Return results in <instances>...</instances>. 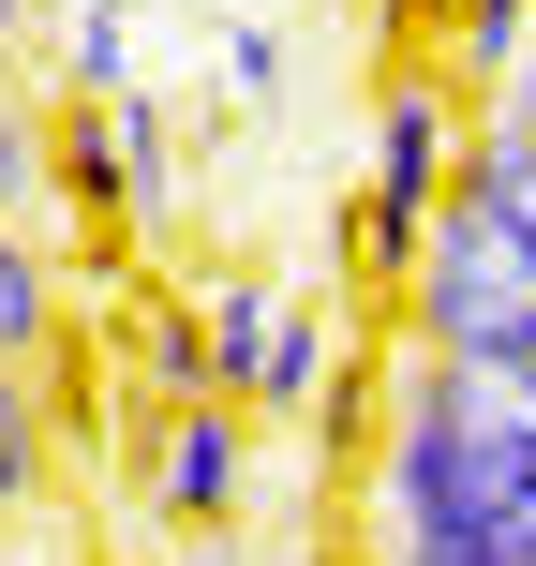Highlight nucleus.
<instances>
[{"instance_id": "obj_1", "label": "nucleus", "mask_w": 536, "mask_h": 566, "mask_svg": "<svg viewBox=\"0 0 536 566\" xmlns=\"http://www.w3.org/2000/svg\"><path fill=\"white\" fill-rule=\"evenodd\" d=\"M372 522H388V566L477 552V537H536V402L492 388V373H462V358H402Z\"/></svg>"}, {"instance_id": "obj_2", "label": "nucleus", "mask_w": 536, "mask_h": 566, "mask_svg": "<svg viewBox=\"0 0 536 566\" xmlns=\"http://www.w3.org/2000/svg\"><path fill=\"white\" fill-rule=\"evenodd\" d=\"M402 313H418V358H462V373H492V388L536 402V269L462 195L432 209V239L402 254Z\"/></svg>"}, {"instance_id": "obj_3", "label": "nucleus", "mask_w": 536, "mask_h": 566, "mask_svg": "<svg viewBox=\"0 0 536 566\" xmlns=\"http://www.w3.org/2000/svg\"><path fill=\"white\" fill-rule=\"evenodd\" d=\"M448 149H462V119H448V90H432V75H402L388 105H372V195H358L372 283H402V254L432 239V209H448Z\"/></svg>"}, {"instance_id": "obj_4", "label": "nucleus", "mask_w": 536, "mask_h": 566, "mask_svg": "<svg viewBox=\"0 0 536 566\" xmlns=\"http://www.w3.org/2000/svg\"><path fill=\"white\" fill-rule=\"evenodd\" d=\"M149 492H165V522H195V537H239V522H254V418L195 388L165 418V448H149Z\"/></svg>"}, {"instance_id": "obj_5", "label": "nucleus", "mask_w": 536, "mask_h": 566, "mask_svg": "<svg viewBox=\"0 0 536 566\" xmlns=\"http://www.w3.org/2000/svg\"><path fill=\"white\" fill-rule=\"evenodd\" d=\"M448 195H462V209H477V224L536 269V90H522V75L492 90V119L448 149Z\"/></svg>"}, {"instance_id": "obj_6", "label": "nucleus", "mask_w": 536, "mask_h": 566, "mask_svg": "<svg viewBox=\"0 0 536 566\" xmlns=\"http://www.w3.org/2000/svg\"><path fill=\"white\" fill-rule=\"evenodd\" d=\"M0 358H60V269H45V239L30 224H0Z\"/></svg>"}, {"instance_id": "obj_7", "label": "nucleus", "mask_w": 536, "mask_h": 566, "mask_svg": "<svg viewBox=\"0 0 536 566\" xmlns=\"http://www.w3.org/2000/svg\"><path fill=\"white\" fill-rule=\"evenodd\" d=\"M313 402H328V328H313V313H283L269 358H254V388H239V418H313Z\"/></svg>"}, {"instance_id": "obj_8", "label": "nucleus", "mask_w": 536, "mask_h": 566, "mask_svg": "<svg viewBox=\"0 0 536 566\" xmlns=\"http://www.w3.org/2000/svg\"><path fill=\"white\" fill-rule=\"evenodd\" d=\"M536 45V0H448V75L462 90H507Z\"/></svg>"}, {"instance_id": "obj_9", "label": "nucleus", "mask_w": 536, "mask_h": 566, "mask_svg": "<svg viewBox=\"0 0 536 566\" xmlns=\"http://www.w3.org/2000/svg\"><path fill=\"white\" fill-rule=\"evenodd\" d=\"M45 388H30V373L15 358H0V522H15V507H45Z\"/></svg>"}, {"instance_id": "obj_10", "label": "nucleus", "mask_w": 536, "mask_h": 566, "mask_svg": "<svg viewBox=\"0 0 536 566\" xmlns=\"http://www.w3.org/2000/svg\"><path fill=\"white\" fill-rule=\"evenodd\" d=\"M105 135H119V179H135V239L165 224V105L149 90H105Z\"/></svg>"}, {"instance_id": "obj_11", "label": "nucleus", "mask_w": 536, "mask_h": 566, "mask_svg": "<svg viewBox=\"0 0 536 566\" xmlns=\"http://www.w3.org/2000/svg\"><path fill=\"white\" fill-rule=\"evenodd\" d=\"M60 165H75V195L105 209V224H135V179H119V135H105V105H75V119H60Z\"/></svg>"}, {"instance_id": "obj_12", "label": "nucleus", "mask_w": 536, "mask_h": 566, "mask_svg": "<svg viewBox=\"0 0 536 566\" xmlns=\"http://www.w3.org/2000/svg\"><path fill=\"white\" fill-rule=\"evenodd\" d=\"M30 195H45V135H30L15 90H0V224H30Z\"/></svg>"}, {"instance_id": "obj_13", "label": "nucleus", "mask_w": 536, "mask_h": 566, "mask_svg": "<svg viewBox=\"0 0 536 566\" xmlns=\"http://www.w3.org/2000/svg\"><path fill=\"white\" fill-rule=\"evenodd\" d=\"M224 75H239V105H269V90H283V45H269V30H224Z\"/></svg>"}, {"instance_id": "obj_14", "label": "nucleus", "mask_w": 536, "mask_h": 566, "mask_svg": "<svg viewBox=\"0 0 536 566\" xmlns=\"http://www.w3.org/2000/svg\"><path fill=\"white\" fill-rule=\"evenodd\" d=\"M418 566H536V537H477V552H418Z\"/></svg>"}, {"instance_id": "obj_15", "label": "nucleus", "mask_w": 536, "mask_h": 566, "mask_svg": "<svg viewBox=\"0 0 536 566\" xmlns=\"http://www.w3.org/2000/svg\"><path fill=\"white\" fill-rule=\"evenodd\" d=\"M195 566H254V552H239V537H195Z\"/></svg>"}, {"instance_id": "obj_16", "label": "nucleus", "mask_w": 536, "mask_h": 566, "mask_svg": "<svg viewBox=\"0 0 536 566\" xmlns=\"http://www.w3.org/2000/svg\"><path fill=\"white\" fill-rule=\"evenodd\" d=\"M30 15H45V0H0V45H15V30H30Z\"/></svg>"}]
</instances>
